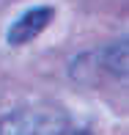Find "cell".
Here are the masks:
<instances>
[{
    "instance_id": "6da1fadb",
    "label": "cell",
    "mask_w": 129,
    "mask_h": 135,
    "mask_svg": "<svg viewBox=\"0 0 129 135\" xmlns=\"http://www.w3.org/2000/svg\"><path fill=\"white\" fill-rule=\"evenodd\" d=\"M69 130V113L55 102L17 108L0 119V135H63Z\"/></svg>"
},
{
    "instance_id": "7a4b0ae2",
    "label": "cell",
    "mask_w": 129,
    "mask_h": 135,
    "mask_svg": "<svg viewBox=\"0 0 129 135\" xmlns=\"http://www.w3.org/2000/svg\"><path fill=\"white\" fill-rule=\"evenodd\" d=\"M52 17H55L52 6H33V8H28L25 14H19L8 25L6 41H8L11 47H22V44H28V41H33L36 36L52 22Z\"/></svg>"
},
{
    "instance_id": "3957f363",
    "label": "cell",
    "mask_w": 129,
    "mask_h": 135,
    "mask_svg": "<svg viewBox=\"0 0 129 135\" xmlns=\"http://www.w3.org/2000/svg\"><path fill=\"white\" fill-rule=\"evenodd\" d=\"M126 52H129V41L126 39H118L113 41L110 47H104L102 55H99V64L104 72H110L113 77H126Z\"/></svg>"
},
{
    "instance_id": "277c9868",
    "label": "cell",
    "mask_w": 129,
    "mask_h": 135,
    "mask_svg": "<svg viewBox=\"0 0 129 135\" xmlns=\"http://www.w3.org/2000/svg\"><path fill=\"white\" fill-rule=\"evenodd\" d=\"M63 135H91V132H88V130H74V132H69V130H66Z\"/></svg>"
}]
</instances>
